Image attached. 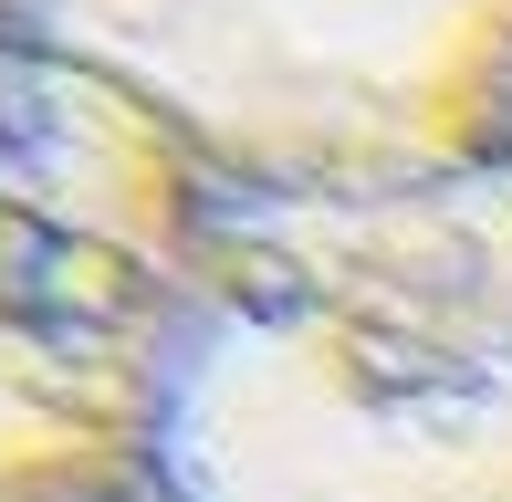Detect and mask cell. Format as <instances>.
I'll return each instance as SVG.
<instances>
[{
    "instance_id": "cell-4",
    "label": "cell",
    "mask_w": 512,
    "mask_h": 502,
    "mask_svg": "<svg viewBox=\"0 0 512 502\" xmlns=\"http://www.w3.org/2000/svg\"><path fill=\"white\" fill-rule=\"evenodd\" d=\"M32 502H168L147 482V471H126V482H84V492H32Z\"/></svg>"
},
{
    "instance_id": "cell-5",
    "label": "cell",
    "mask_w": 512,
    "mask_h": 502,
    "mask_svg": "<svg viewBox=\"0 0 512 502\" xmlns=\"http://www.w3.org/2000/svg\"><path fill=\"white\" fill-rule=\"evenodd\" d=\"M11 11H21V0H0V21H11Z\"/></svg>"
},
{
    "instance_id": "cell-1",
    "label": "cell",
    "mask_w": 512,
    "mask_h": 502,
    "mask_svg": "<svg viewBox=\"0 0 512 502\" xmlns=\"http://www.w3.org/2000/svg\"><path fill=\"white\" fill-rule=\"evenodd\" d=\"M147 482L168 502H512V157L220 189Z\"/></svg>"
},
{
    "instance_id": "cell-2",
    "label": "cell",
    "mask_w": 512,
    "mask_h": 502,
    "mask_svg": "<svg viewBox=\"0 0 512 502\" xmlns=\"http://www.w3.org/2000/svg\"><path fill=\"white\" fill-rule=\"evenodd\" d=\"M209 199L168 116L0 21V502L147 471Z\"/></svg>"
},
{
    "instance_id": "cell-3",
    "label": "cell",
    "mask_w": 512,
    "mask_h": 502,
    "mask_svg": "<svg viewBox=\"0 0 512 502\" xmlns=\"http://www.w3.org/2000/svg\"><path fill=\"white\" fill-rule=\"evenodd\" d=\"M220 189L512 157V0H21Z\"/></svg>"
}]
</instances>
